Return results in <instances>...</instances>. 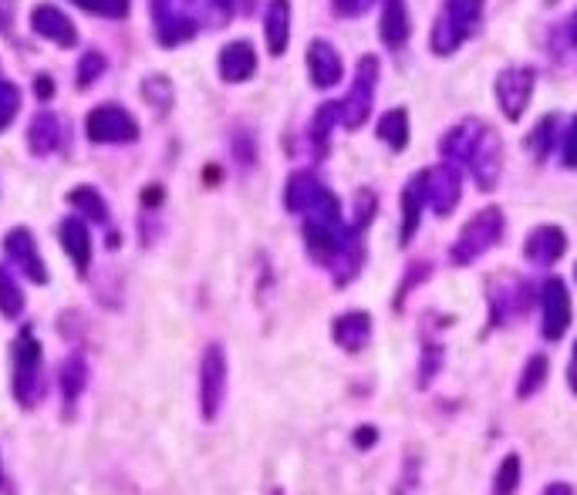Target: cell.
Segmentation results:
<instances>
[{
  "instance_id": "cell-1",
  "label": "cell",
  "mask_w": 577,
  "mask_h": 495,
  "mask_svg": "<svg viewBox=\"0 0 577 495\" xmlns=\"http://www.w3.org/2000/svg\"><path fill=\"white\" fill-rule=\"evenodd\" d=\"M439 152L446 162L460 165V169L473 173L479 192H493L497 182H500V173H503V145H500V136L479 118H463L456 128H449L442 142H439Z\"/></svg>"
},
{
  "instance_id": "cell-2",
  "label": "cell",
  "mask_w": 577,
  "mask_h": 495,
  "mask_svg": "<svg viewBox=\"0 0 577 495\" xmlns=\"http://www.w3.org/2000/svg\"><path fill=\"white\" fill-rule=\"evenodd\" d=\"M11 391L21 408H38L48 394L45 378V347L30 327H24L11 347Z\"/></svg>"
},
{
  "instance_id": "cell-3",
  "label": "cell",
  "mask_w": 577,
  "mask_h": 495,
  "mask_svg": "<svg viewBox=\"0 0 577 495\" xmlns=\"http://www.w3.org/2000/svg\"><path fill=\"white\" fill-rule=\"evenodd\" d=\"M500 240H503V210L500 206L479 210L460 229L453 250H449V259H453L456 267H469V263H476L484 253H490Z\"/></svg>"
},
{
  "instance_id": "cell-4",
  "label": "cell",
  "mask_w": 577,
  "mask_h": 495,
  "mask_svg": "<svg viewBox=\"0 0 577 495\" xmlns=\"http://www.w3.org/2000/svg\"><path fill=\"white\" fill-rule=\"evenodd\" d=\"M484 17V0H446L436 27H432V51L436 54H453Z\"/></svg>"
},
{
  "instance_id": "cell-5",
  "label": "cell",
  "mask_w": 577,
  "mask_h": 495,
  "mask_svg": "<svg viewBox=\"0 0 577 495\" xmlns=\"http://www.w3.org/2000/svg\"><path fill=\"white\" fill-rule=\"evenodd\" d=\"M375 85H378V58L365 54L359 61V68H355V85L348 88L344 102H338L344 128H362L368 122L372 102H375Z\"/></svg>"
},
{
  "instance_id": "cell-6",
  "label": "cell",
  "mask_w": 577,
  "mask_h": 495,
  "mask_svg": "<svg viewBox=\"0 0 577 495\" xmlns=\"http://www.w3.org/2000/svg\"><path fill=\"white\" fill-rule=\"evenodd\" d=\"M227 402V351L210 344L200 360V411L203 421H216Z\"/></svg>"
},
{
  "instance_id": "cell-7",
  "label": "cell",
  "mask_w": 577,
  "mask_h": 495,
  "mask_svg": "<svg viewBox=\"0 0 577 495\" xmlns=\"http://www.w3.org/2000/svg\"><path fill=\"white\" fill-rule=\"evenodd\" d=\"M152 21H155V38L159 45L176 48L189 38H197V17L189 14L186 0H152Z\"/></svg>"
},
{
  "instance_id": "cell-8",
  "label": "cell",
  "mask_w": 577,
  "mask_h": 495,
  "mask_svg": "<svg viewBox=\"0 0 577 495\" xmlns=\"http://www.w3.org/2000/svg\"><path fill=\"white\" fill-rule=\"evenodd\" d=\"M85 131H88L91 142L122 145V142H133L139 136V125L122 105H99V109H91V115L85 122Z\"/></svg>"
},
{
  "instance_id": "cell-9",
  "label": "cell",
  "mask_w": 577,
  "mask_h": 495,
  "mask_svg": "<svg viewBox=\"0 0 577 495\" xmlns=\"http://www.w3.org/2000/svg\"><path fill=\"white\" fill-rule=\"evenodd\" d=\"M534 78H537L534 68H524V64H517V68H503L497 75L493 91H497V102L510 122L524 118V112L530 105V94H534Z\"/></svg>"
},
{
  "instance_id": "cell-10",
  "label": "cell",
  "mask_w": 577,
  "mask_h": 495,
  "mask_svg": "<svg viewBox=\"0 0 577 495\" xmlns=\"http://www.w3.org/2000/svg\"><path fill=\"white\" fill-rule=\"evenodd\" d=\"M4 253L30 283H38V287L48 283V267H45V259L38 253L35 233H30L27 226H14L11 233L4 237Z\"/></svg>"
},
{
  "instance_id": "cell-11",
  "label": "cell",
  "mask_w": 577,
  "mask_h": 495,
  "mask_svg": "<svg viewBox=\"0 0 577 495\" xmlns=\"http://www.w3.org/2000/svg\"><path fill=\"white\" fill-rule=\"evenodd\" d=\"M463 169L453 162H439L436 169H426V195H429V206L439 216H449L460 206V195H463Z\"/></svg>"
},
{
  "instance_id": "cell-12",
  "label": "cell",
  "mask_w": 577,
  "mask_h": 495,
  "mask_svg": "<svg viewBox=\"0 0 577 495\" xmlns=\"http://www.w3.org/2000/svg\"><path fill=\"white\" fill-rule=\"evenodd\" d=\"M540 307H543V338L561 341L570 327V293L561 277H551L540 287Z\"/></svg>"
},
{
  "instance_id": "cell-13",
  "label": "cell",
  "mask_w": 577,
  "mask_h": 495,
  "mask_svg": "<svg viewBox=\"0 0 577 495\" xmlns=\"http://www.w3.org/2000/svg\"><path fill=\"white\" fill-rule=\"evenodd\" d=\"M530 304H534V296H530L527 283H520V280H500L493 287V296H490V327H506L510 320L527 317Z\"/></svg>"
},
{
  "instance_id": "cell-14",
  "label": "cell",
  "mask_w": 577,
  "mask_h": 495,
  "mask_svg": "<svg viewBox=\"0 0 577 495\" xmlns=\"http://www.w3.org/2000/svg\"><path fill=\"white\" fill-rule=\"evenodd\" d=\"M328 200H335V192H331L325 182H317L314 173H294L291 179H287V189H284V206H287V213L308 216V213H314L317 206H325Z\"/></svg>"
},
{
  "instance_id": "cell-15",
  "label": "cell",
  "mask_w": 577,
  "mask_h": 495,
  "mask_svg": "<svg viewBox=\"0 0 577 495\" xmlns=\"http://www.w3.org/2000/svg\"><path fill=\"white\" fill-rule=\"evenodd\" d=\"M30 27H35V35L58 45V48H75L78 45V27L72 24V17L51 8V4H41L30 11Z\"/></svg>"
},
{
  "instance_id": "cell-16",
  "label": "cell",
  "mask_w": 577,
  "mask_h": 495,
  "mask_svg": "<svg viewBox=\"0 0 577 495\" xmlns=\"http://www.w3.org/2000/svg\"><path fill=\"white\" fill-rule=\"evenodd\" d=\"M331 341L344 354H359L372 341V314L368 310H348L331 323Z\"/></svg>"
},
{
  "instance_id": "cell-17",
  "label": "cell",
  "mask_w": 577,
  "mask_h": 495,
  "mask_svg": "<svg viewBox=\"0 0 577 495\" xmlns=\"http://www.w3.org/2000/svg\"><path fill=\"white\" fill-rule=\"evenodd\" d=\"M564 250H567V237L561 226H537L524 243V256L537 263V267H554L564 256Z\"/></svg>"
},
{
  "instance_id": "cell-18",
  "label": "cell",
  "mask_w": 577,
  "mask_h": 495,
  "mask_svg": "<svg viewBox=\"0 0 577 495\" xmlns=\"http://www.w3.org/2000/svg\"><path fill=\"white\" fill-rule=\"evenodd\" d=\"M308 75H311L314 88H335L341 81L344 68H341V54L335 51V45L311 41V48H308Z\"/></svg>"
},
{
  "instance_id": "cell-19",
  "label": "cell",
  "mask_w": 577,
  "mask_h": 495,
  "mask_svg": "<svg viewBox=\"0 0 577 495\" xmlns=\"http://www.w3.org/2000/svg\"><path fill=\"white\" fill-rule=\"evenodd\" d=\"M429 206V195H426V173L412 176L402 189V246L412 243V237L419 233V223H423V210Z\"/></svg>"
},
{
  "instance_id": "cell-20",
  "label": "cell",
  "mask_w": 577,
  "mask_h": 495,
  "mask_svg": "<svg viewBox=\"0 0 577 495\" xmlns=\"http://www.w3.org/2000/svg\"><path fill=\"white\" fill-rule=\"evenodd\" d=\"M58 240H61L64 253H68V259L75 263L78 277H85L88 267H91V237H88L85 219H78V216L64 219L61 229H58Z\"/></svg>"
},
{
  "instance_id": "cell-21",
  "label": "cell",
  "mask_w": 577,
  "mask_h": 495,
  "mask_svg": "<svg viewBox=\"0 0 577 495\" xmlns=\"http://www.w3.org/2000/svg\"><path fill=\"white\" fill-rule=\"evenodd\" d=\"M58 388H61V402H64V415L72 418L78 398L88 388V365L81 354H68L64 357V365L58 368Z\"/></svg>"
},
{
  "instance_id": "cell-22",
  "label": "cell",
  "mask_w": 577,
  "mask_h": 495,
  "mask_svg": "<svg viewBox=\"0 0 577 495\" xmlns=\"http://www.w3.org/2000/svg\"><path fill=\"white\" fill-rule=\"evenodd\" d=\"M256 72V51L250 41H234L219 51V78L230 81V85H240L247 78H253Z\"/></svg>"
},
{
  "instance_id": "cell-23",
  "label": "cell",
  "mask_w": 577,
  "mask_h": 495,
  "mask_svg": "<svg viewBox=\"0 0 577 495\" xmlns=\"http://www.w3.org/2000/svg\"><path fill=\"white\" fill-rule=\"evenodd\" d=\"M264 38H267V51L274 58H280L287 51V45H291V0H271L267 4Z\"/></svg>"
},
{
  "instance_id": "cell-24",
  "label": "cell",
  "mask_w": 577,
  "mask_h": 495,
  "mask_svg": "<svg viewBox=\"0 0 577 495\" xmlns=\"http://www.w3.org/2000/svg\"><path fill=\"white\" fill-rule=\"evenodd\" d=\"M61 145V122L51 112H38L27 125V149L35 155H51Z\"/></svg>"
},
{
  "instance_id": "cell-25",
  "label": "cell",
  "mask_w": 577,
  "mask_h": 495,
  "mask_svg": "<svg viewBox=\"0 0 577 495\" xmlns=\"http://www.w3.org/2000/svg\"><path fill=\"white\" fill-rule=\"evenodd\" d=\"M381 41L399 51L409 41V8L405 0H385L381 11Z\"/></svg>"
},
{
  "instance_id": "cell-26",
  "label": "cell",
  "mask_w": 577,
  "mask_h": 495,
  "mask_svg": "<svg viewBox=\"0 0 577 495\" xmlns=\"http://www.w3.org/2000/svg\"><path fill=\"white\" fill-rule=\"evenodd\" d=\"M378 139L389 149L402 152L409 145V112L405 109H389V112H385L381 122H378Z\"/></svg>"
},
{
  "instance_id": "cell-27",
  "label": "cell",
  "mask_w": 577,
  "mask_h": 495,
  "mask_svg": "<svg viewBox=\"0 0 577 495\" xmlns=\"http://www.w3.org/2000/svg\"><path fill=\"white\" fill-rule=\"evenodd\" d=\"M548 378H551V360H548V354H534L527 365H524V371H520V381H517V398H534V394L548 384Z\"/></svg>"
},
{
  "instance_id": "cell-28",
  "label": "cell",
  "mask_w": 577,
  "mask_h": 495,
  "mask_svg": "<svg viewBox=\"0 0 577 495\" xmlns=\"http://www.w3.org/2000/svg\"><path fill=\"white\" fill-rule=\"evenodd\" d=\"M68 203L78 210V216H88L91 223H109V206H105V200L99 195V189H91V186H78V189H72L68 192Z\"/></svg>"
},
{
  "instance_id": "cell-29",
  "label": "cell",
  "mask_w": 577,
  "mask_h": 495,
  "mask_svg": "<svg viewBox=\"0 0 577 495\" xmlns=\"http://www.w3.org/2000/svg\"><path fill=\"white\" fill-rule=\"evenodd\" d=\"M189 14L197 17V24L223 27L234 14V0H186Z\"/></svg>"
},
{
  "instance_id": "cell-30",
  "label": "cell",
  "mask_w": 577,
  "mask_h": 495,
  "mask_svg": "<svg viewBox=\"0 0 577 495\" xmlns=\"http://www.w3.org/2000/svg\"><path fill=\"white\" fill-rule=\"evenodd\" d=\"M520 479H524L520 455H517V452L503 455L500 469H497V475H493V495H517V488H520Z\"/></svg>"
},
{
  "instance_id": "cell-31",
  "label": "cell",
  "mask_w": 577,
  "mask_h": 495,
  "mask_svg": "<svg viewBox=\"0 0 577 495\" xmlns=\"http://www.w3.org/2000/svg\"><path fill=\"white\" fill-rule=\"evenodd\" d=\"M0 314L11 320L24 314V290L17 287V280L11 277L8 267H0Z\"/></svg>"
},
{
  "instance_id": "cell-32",
  "label": "cell",
  "mask_w": 577,
  "mask_h": 495,
  "mask_svg": "<svg viewBox=\"0 0 577 495\" xmlns=\"http://www.w3.org/2000/svg\"><path fill=\"white\" fill-rule=\"evenodd\" d=\"M341 122V112H338V102H328L321 105V112L314 115V125H311V139L317 145V155L328 152V131Z\"/></svg>"
},
{
  "instance_id": "cell-33",
  "label": "cell",
  "mask_w": 577,
  "mask_h": 495,
  "mask_svg": "<svg viewBox=\"0 0 577 495\" xmlns=\"http://www.w3.org/2000/svg\"><path fill=\"white\" fill-rule=\"evenodd\" d=\"M17 109H21V88L14 81L0 78V131L11 128V122L17 118Z\"/></svg>"
},
{
  "instance_id": "cell-34",
  "label": "cell",
  "mask_w": 577,
  "mask_h": 495,
  "mask_svg": "<svg viewBox=\"0 0 577 495\" xmlns=\"http://www.w3.org/2000/svg\"><path fill=\"white\" fill-rule=\"evenodd\" d=\"M554 128H557V115H548L530 136V149L537 152V158H548L551 155V145H554Z\"/></svg>"
},
{
  "instance_id": "cell-35",
  "label": "cell",
  "mask_w": 577,
  "mask_h": 495,
  "mask_svg": "<svg viewBox=\"0 0 577 495\" xmlns=\"http://www.w3.org/2000/svg\"><path fill=\"white\" fill-rule=\"evenodd\" d=\"M81 11L99 14V17H125L128 14V0H72Z\"/></svg>"
},
{
  "instance_id": "cell-36",
  "label": "cell",
  "mask_w": 577,
  "mask_h": 495,
  "mask_svg": "<svg viewBox=\"0 0 577 495\" xmlns=\"http://www.w3.org/2000/svg\"><path fill=\"white\" fill-rule=\"evenodd\" d=\"M102 72H105V58H102L99 51L81 54V64H78V88H88Z\"/></svg>"
},
{
  "instance_id": "cell-37",
  "label": "cell",
  "mask_w": 577,
  "mask_h": 495,
  "mask_svg": "<svg viewBox=\"0 0 577 495\" xmlns=\"http://www.w3.org/2000/svg\"><path fill=\"white\" fill-rule=\"evenodd\" d=\"M142 91H146L149 102H152L155 109H163V112H166V109H170V102H173V88H170V81H166V78H149Z\"/></svg>"
},
{
  "instance_id": "cell-38",
  "label": "cell",
  "mask_w": 577,
  "mask_h": 495,
  "mask_svg": "<svg viewBox=\"0 0 577 495\" xmlns=\"http://www.w3.org/2000/svg\"><path fill=\"white\" fill-rule=\"evenodd\" d=\"M439 368H442V351H439L436 344H429V347L423 351V371H419V388H429Z\"/></svg>"
},
{
  "instance_id": "cell-39",
  "label": "cell",
  "mask_w": 577,
  "mask_h": 495,
  "mask_svg": "<svg viewBox=\"0 0 577 495\" xmlns=\"http://www.w3.org/2000/svg\"><path fill=\"white\" fill-rule=\"evenodd\" d=\"M372 4H375V0H335V11L344 14V17H359V14H365Z\"/></svg>"
},
{
  "instance_id": "cell-40",
  "label": "cell",
  "mask_w": 577,
  "mask_h": 495,
  "mask_svg": "<svg viewBox=\"0 0 577 495\" xmlns=\"http://www.w3.org/2000/svg\"><path fill=\"white\" fill-rule=\"evenodd\" d=\"M564 162H567V169H577V118L567 131V142H564Z\"/></svg>"
},
{
  "instance_id": "cell-41",
  "label": "cell",
  "mask_w": 577,
  "mask_h": 495,
  "mask_svg": "<svg viewBox=\"0 0 577 495\" xmlns=\"http://www.w3.org/2000/svg\"><path fill=\"white\" fill-rule=\"evenodd\" d=\"M351 442H355V448H372L375 442H378V432L372 424H362V428H355V435H351Z\"/></svg>"
},
{
  "instance_id": "cell-42",
  "label": "cell",
  "mask_w": 577,
  "mask_h": 495,
  "mask_svg": "<svg viewBox=\"0 0 577 495\" xmlns=\"http://www.w3.org/2000/svg\"><path fill=\"white\" fill-rule=\"evenodd\" d=\"M35 88H38V98H41V102H48V98H51V94H54V81H51V78H48V75H41V78H38V85H35Z\"/></svg>"
},
{
  "instance_id": "cell-43",
  "label": "cell",
  "mask_w": 577,
  "mask_h": 495,
  "mask_svg": "<svg viewBox=\"0 0 577 495\" xmlns=\"http://www.w3.org/2000/svg\"><path fill=\"white\" fill-rule=\"evenodd\" d=\"M543 495H574V488L567 482H551L548 488H543Z\"/></svg>"
},
{
  "instance_id": "cell-44",
  "label": "cell",
  "mask_w": 577,
  "mask_h": 495,
  "mask_svg": "<svg viewBox=\"0 0 577 495\" xmlns=\"http://www.w3.org/2000/svg\"><path fill=\"white\" fill-rule=\"evenodd\" d=\"M567 384L577 394V344H574V357H570V368H567Z\"/></svg>"
},
{
  "instance_id": "cell-45",
  "label": "cell",
  "mask_w": 577,
  "mask_h": 495,
  "mask_svg": "<svg viewBox=\"0 0 577 495\" xmlns=\"http://www.w3.org/2000/svg\"><path fill=\"white\" fill-rule=\"evenodd\" d=\"M564 30H567V41H570V45H577V11H574V14L567 17Z\"/></svg>"
},
{
  "instance_id": "cell-46",
  "label": "cell",
  "mask_w": 577,
  "mask_h": 495,
  "mask_svg": "<svg viewBox=\"0 0 577 495\" xmlns=\"http://www.w3.org/2000/svg\"><path fill=\"white\" fill-rule=\"evenodd\" d=\"M8 485V479H4V466H0V488H4Z\"/></svg>"
},
{
  "instance_id": "cell-47",
  "label": "cell",
  "mask_w": 577,
  "mask_h": 495,
  "mask_svg": "<svg viewBox=\"0 0 577 495\" xmlns=\"http://www.w3.org/2000/svg\"><path fill=\"white\" fill-rule=\"evenodd\" d=\"M274 495H284V492H280V488H274Z\"/></svg>"
}]
</instances>
